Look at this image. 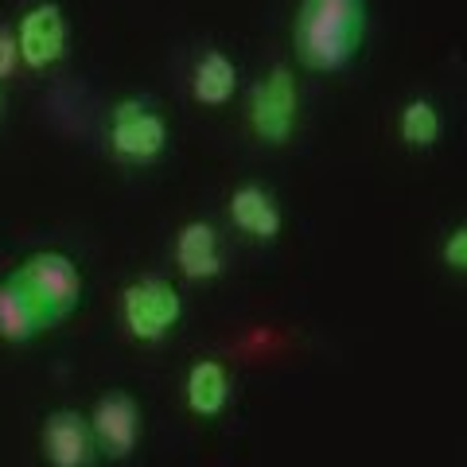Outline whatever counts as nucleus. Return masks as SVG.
<instances>
[{"label": "nucleus", "mask_w": 467, "mask_h": 467, "mask_svg": "<svg viewBox=\"0 0 467 467\" xmlns=\"http://www.w3.org/2000/svg\"><path fill=\"white\" fill-rule=\"evenodd\" d=\"M367 0H300L292 20V51L304 70L339 75L358 58L367 43Z\"/></svg>", "instance_id": "1"}, {"label": "nucleus", "mask_w": 467, "mask_h": 467, "mask_svg": "<svg viewBox=\"0 0 467 467\" xmlns=\"http://www.w3.org/2000/svg\"><path fill=\"white\" fill-rule=\"evenodd\" d=\"M171 129L152 101L125 98L109 109V152L125 168H149L168 152Z\"/></svg>", "instance_id": "2"}, {"label": "nucleus", "mask_w": 467, "mask_h": 467, "mask_svg": "<svg viewBox=\"0 0 467 467\" xmlns=\"http://www.w3.org/2000/svg\"><path fill=\"white\" fill-rule=\"evenodd\" d=\"M20 276V285L32 292L36 304L43 308V316L55 324H63L67 316L78 312L82 304V292H86V281H82V269L75 265L70 254H58V250H39L24 261V265L12 269Z\"/></svg>", "instance_id": "3"}, {"label": "nucleus", "mask_w": 467, "mask_h": 467, "mask_svg": "<svg viewBox=\"0 0 467 467\" xmlns=\"http://www.w3.org/2000/svg\"><path fill=\"white\" fill-rule=\"evenodd\" d=\"M183 319L180 288L164 276H140L121 292V324L137 343H164Z\"/></svg>", "instance_id": "4"}, {"label": "nucleus", "mask_w": 467, "mask_h": 467, "mask_svg": "<svg viewBox=\"0 0 467 467\" xmlns=\"http://www.w3.org/2000/svg\"><path fill=\"white\" fill-rule=\"evenodd\" d=\"M300 125V90H296V75L288 67H273L265 78L254 86L250 98V129L261 144L281 149L292 140Z\"/></svg>", "instance_id": "5"}, {"label": "nucleus", "mask_w": 467, "mask_h": 467, "mask_svg": "<svg viewBox=\"0 0 467 467\" xmlns=\"http://www.w3.org/2000/svg\"><path fill=\"white\" fill-rule=\"evenodd\" d=\"M86 420H90V432H94L98 460L125 463L137 451L140 432H144V413H140V401L129 389L101 393L94 401V413Z\"/></svg>", "instance_id": "6"}, {"label": "nucleus", "mask_w": 467, "mask_h": 467, "mask_svg": "<svg viewBox=\"0 0 467 467\" xmlns=\"http://www.w3.org/2000/svg\"><path fill=\"white\" fill-rule=\"evenodd\" d=\"M39 448H43L47 467H94L98 463L90 420L78 409H55V413L43 417Z\"/></svg>", "instance_id": "7"}, {"label": "nucleus", "mask_w": 467, "mask_h": 467, "mask_svg": "<svg viewBox=\"0 0 467 467\" xmlns=\"http://www.w3.org/2000/svg\"><path fill=\"white\" fill-rule=\"evenodd\" d=\"M16 43H20V63L27 70H47L67 55V16L55 0L27 8L16 24Z\"/></svg>", "instance_id": "8"}, {"label": "nucleus", "mask_w": 467, "mask_h": 467, "mask_svg": "<svg viewBox=\"0 0 467 467\" xmlns=\"http://www.w3.org/2000/svg\"><path fill=\"white\" fill-rule=\"evenodd\" d=\"M226 214L238 234L254 242H276L281 238V226H285V214H281V202L269 187L261 183H242L230 192V202H226Z\"/></svg>", "instance_id": "9"}, {"label": "nucleus", "mask_w": 467, "mask_h": 467, "mask_svg": "<svg viewBox=\"0 0 467 467\" xmlns=\"http://www.w3.org/2000/svg\"><path fill=\"white\" fill-rule=\"evenodd\" d=\"M43 331H51V319L43 316L36 296L20 285L16 273H8L0 281V339L12 347H27L36 343Z\"/></svg>", "instance_id": "10"}, {"label": "nucleus", "mask_w": 467, "mask_h": 467, "mask_svg": "<svg viewBox=\"0 0 467 467\" xmlns=\"http://www.w3.org/2000/svg\"><path fill=\"white\" fill-rule=\"evenodd\" d=\"M175 269H180L187 281H214L223 276V242H218V230L211 223H183L175 234Z\"/></svg>", "instance_id": "11"}, {"label": "nucleus", "mask_w": 467, "mask_h": 467, "mask_svg": "<svg viewBox=\"0 0 467 467\" xmlns=\"http://www.w3.org/2000/svg\"><path fill=\"white\" fill-rule=\"evenodd\" d=\"M183 401L199 420L218 417L230 405V374L223 362L214 358H199L183 378Z\"/></svg>", "instance_id": "12"}, {"label": "nucleus", "mask_w": 467, "mask_h": 467, "mask_svg": "<svg viewBox=\"0 0 467 467\" xmlns=\"http://www.w3.org/2000/svg\"><path fill=\"white\" fill-rule=\"evenodd\" d=\"M238 94V67L226 51H207L192 70V98L207 109H223Z\"/></svg>", "instance_id": "13"}, {"label": "nucleus", "mask_w": 467, "mask_h": 467, "mask_svg": "<svg viewBox=\"0 0 467 467\" xmlns=\"http://www.w3.org/2000/svg\"><path fill=\"white\" fill-rule=\"evenodd\" d=\"M398 133L409 149H432L444 133V121H441V109L432 106L429 98H409L401 113H398Z\"/></svg>", "instance_id": "14"}, {"label": "nucleus", "mask_w": 467, "mask_h": 467, "mask_svg": "<svg viewBox=\"0 0 467 467\" xmlns=\"http://www.w3.org/2000/svg\"><path fill=\"white\" fill-rule=\"evenodd\" d=\"M441 257H444V265H448L451 273H463V269H467V226H456V230L448 234Z\"/></svg>", "instance_id": "15"}, {"label": "nucleus", "mask_w": 467, "mask_h": 467, "mask_svg": "<svg viewBox=\"0 0 467 467\" xmlns=\"http://www.w3.org/2000/svg\"><path fill=\"white\" fill-rule=\"evenodd\" d=\"M20 67V43H16V32L8 24H0V82L16 75Z\"/></svg>", "instance_id": "16"}, {"label": "nucleus", "mask_w": 467, "mask_h": 467, "mask_svg": "<svg viewBox=\"0 0 467 467\" xmlns=\"http://www.w3.org/2000/svg\"><path fill=\"white\" fill-rule=\"evenodd\" d=\"M0 109H5V94H0Z\"/></svg>", "instance_id": "17"}]
</instances>
